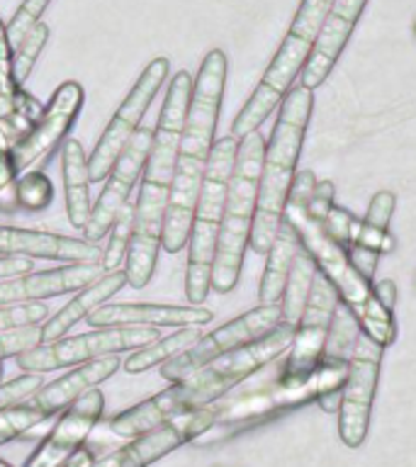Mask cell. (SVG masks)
Segmentation results:
<instances>
[{
	"instance_id": "1",
	"label": "cell",
	"mask_w": 416,
	"mask_h": 467,
	"mask_svg": "<svg viewBox=\"0 0 416 467\" xmlns=\"http://www.w3.org/2000/svg\"><path fill=\"white\" fill-rule=\"evenodd\" d=\"M292 336H295V327L280 321L273 331H268L258 341L246 343L241 348L214 358L212 363L190 372L188 378L168 382L166 389H161L149 400L139 401L122 414H117L108 423V429L120 438H134L146 431H153L161 423L171 421L178 414L210 407L232 392L234 387L254 378L255 372H261L283 353H287Z\"/></svg>"
},
{
	"instance_id": "2",
	"label": "cell",
	"mask_w": 416,
	"mask_h": 467,
	"mask_svg": "<svg viewBox=\"0 0 416 467\" xmlns=\"http://www.w3.org/2000/svg\"><path fill=\"white\" fill-rule=\"evenodd\" d=\"M226 88V54L212 49L200 64L192 83L188 119L182 130L178 156H175L173 181L168 185L166 219H163V251L181 254L188 246L190 226L195 214L197 192L203 182L204 168L210 163L214 134H217L219 112Z\"/></svg>"
},
{
	"instance_id": "3",
	"label": "cell",
	"mask_w": 416,
	"mask_h": 467,
	"mask_svg": "<svg viewBox=\"0 0 416 467\" xmlns=\"http://www.w3.org/2000/svg\"><path fill=\"white\" fill-rule=\"evenodd\" d=\"M314 182H317V178H314L312 171H297L295 181H292L287 202H285L283 219L297 232L305 251L312 255L317 270L331 283L338 299L356 314L363 334H368L372 341L387 348L397 338L392 312H387L385 306L380 305L375 292H372V283L358 273L356 265L350 263L348 251L338 246L324 232V226L309 214L307 202H309V195H312Z\"/></svg>"
},
{
	"instance_id": "4",
	"label": "cell",
	"mask_w": 416,
	"mask_h": 467,
	"mask_svg": "<svg viewBox=\"0 0 416 467\" xmlns=\"http://www.w3.org/2000/svg\"><path fill=\"white\" fill-rule=\"evenodd\" d=\"M312 108L314 95L309 88L299 86V83L290 88V93L280 102V112H277V122L273 127L270 141H265L254 226H251V239H248V248L258 255L268 254L277 226L283 222L285 202L290 195L292 181L297 175V161L302 146H305Z\"/></svg>"
},
{
	"instance_id": "5",
	"label": "cell",
	"mask_w": 416,
	"mask_h": 467,
	"mask_svg": "<svg viewBox=\"0 0 416 467\" xmlns=\"http://www.w3.org/2000/svg\"><path fill=\"white\" fill-rule=\"evenodd\" d=\"M346 372H348V363H321L317 370H312L305 378H280L277 375L276 379H270L261 387L226 394V397L212 404L214 407V421L192 443L200 445V448L214 445L219 441L232 438L234 433H241V431L251 429V426L268 421V419L283 414V411L321 400V397L341 389Z\"/></svg>"
},
{
	"instance_id": "6",
	"label": "cell",
	"mask_w": 416,
	"mask_h": 467,
	"mask_svg": "<svg viewBox=\"0 0 416 467\" xmlns=\"http://www.w3.org/2000/svg\"><path fill=\"white\" fill-rule=\"evenodd\" d=\"M263 153H265V139L258 131L241 139L236 149V163H234L229 190H226L217 254L212 265V292L217 295L232 292L239 283L244 255L251 239V226H254Z\"/></svg>"
},
{
	"instance_id": "7",
	"label": "cell",
	"mask_w": 416,
	"mask_h": 467,
	"mask_svg": "<svg viewBox=\"0 0 416 467\" xmlns=\"http://www.w3.org/2000/svg\"><path fill=\"white\" fill-rule=\"evenodd\" d=\"M236 149H239V139H234L232 134L217 139L200 182L188 236V268H185V297L190 305H204V299L212 292V265L217 254L226 190L236 163Z\"/></svg>"
},
{
	"instance_id": "8",
	"label": "cell",
	"mask_w": 416,
	"mask_h": 467,
	"mask_svg": "<svg viewBox=\"0 0 416 467\" xmlns=\"http://www.w3.org/2000/svg\"><path fill=\"white\" fill-rule=\"evenodd\" d=\"M331 3L334 0H302L280 49L263 73L261 83L255 86L239 115L234 117L232 131H229L234 139L241 141L248 134L261 130V124L273 115V109L283 102L285 95L290 93L292 83L299 78L302 66L312 54Z\"/></svg>"
},
{
	"instance_id": "9",
	"label": "cell",
	"mask_w": 416,
	"mask_h": 467,
	"mask_svg": "<svg viewBox=\"0 0 416 467\" xmlns=\"http://www.w3.org/2000/svg\"><path fill=\"white\" fill-rule=\"evenodd\" d=\"M159 338L151 327H105L78 336H61L57 341L39 343L35 348L15 356V365L25 372H51L90 363L105 356H120L137 350Z\"/></svg>"
},
{
	"instance_id": "10",
	"label": "cell",
	"mask_w": 416,
	"mask_h": 467,
	"mask_svg": "<svg viewBox=\"0 0 416 467\" xmlns=\"http://www.w3.org/2000/svg\"><path fill=\"white\" fill-rule=\"evenodd\" d=\"M168 71H171V64H168V58L163 57L151 58V61L146 64V68L141 71L137 83L131 86V90L127 93L122 105L117 108V112L112 115V119H109V124L105 127V131H102V137L95 141L93 151L88 156L90 182L105 181V178H108V173L112 171L117 159H120V153L127 149L131 137H134L139 131V127H141V119H144L146 109L151 108L153 98L159 95L163 80L168 78Z\"/></svg>"
},
{
	"instance_id": "11",
	"label": "cell",
	"mask_w": 416,
	"mask_h": 467,
	"mask_svg": "<svg viewBox=\"0 0 416 467\" xmlns=\"http://www.w3.org/2000/svg\"><path fill=\"white\" fill-rule=\"evenodd\" d=\"M283 321V306L280 305H258L251 312H244L236 319L226 321L210 334L200 336L188 350L181 356L161 365V378L166 382H178L188 378L197 368L212 363L214 358L224 356L229 350H236L246 343H254L258 338L273 331Z\"/></svg>"
},
{
	"instance_id": "12",
	"label": "cell",
	"mask_w": 416,
	"mask_h": 467,
	"mask_svg": "<svg viewBox=\"0 0 416 467\" xmlns=\"http://www.w3.org/2000/svg\"><path fill=\"white\" fill-rule=\"evenodd\" d=\"M382 346L360 331L348 358V372L338 401V436L348 448H360L370 429L372 401L382 368Z\"/></svg>"
},
{
	"instance_id": "13",
	"label": "cell",
	"mask_w": 416,
	"mask_h": 467,
	"mask_svg": "<svg viewBox=\"0 0 416 467\" xmlns=\"http://www.w3.org/2000/svg\"><path fill=\"white\" fill-rule=\"evenodd\" d=\"M83 102H86V90L76 80H66L51 93L49 102L44 105L35 124L10 151L17 175L35 163L49 159L51 153L64 144L68 139V131L78 119Z\"/></svg>"
},
{
	"instance_id": "14",
	"label": "cell",
	"mask_w": 416,
	"mask_h": 467,
	"mask_svg": "<svg viewBox=\"0 0 416 467\" xmlns=\"http://www.w3.org/2000/svg\"><path fill=\"white\" fill-rule=\"evenodd\" d=\"M153 144V130L139 127V131L131 137L120 159L112 166V171L105 178V188L98 195V202L90 207V217H88L86 226L80 229L83 239L98 241L105 239L109 232V226L115 222V217L122 212V207L131 200V192L137 188V182L144 178L146 161L151 153Z\"/></svg>"
},
{
	"instance_id": "15",
	"label": "cell",
	"mask_w": 416,
	"mask_h": 467,
	"mask_svg": "<svg viewBox=\"0 0 416 467\" xmlns=\"http://www.w3.org/2000/svg\"><path fill=\"white\" fill-rule=\"evenodd\" d=\"M168 188L159 182L141 181L137 195V214H134V229H131L130 248L124 255L122 270L127 275V285L134 290H141L151 283L156 265H159V251L163 248V219H166Z\"/></svg>"
},
{
	"instance_id": "16",
	"label": "cell",
	"mask_w": 416,
	"mask_h": 467,
	"mask_svg": "<svg viewBox=\"0 0 416 467\" xmlns=\"http://www.w3.org/2000/svg\"><path fill=\"white\" fill-rule=\"evenodd\" d=\"M214 421V407H203L178 414L171 421L161 423L153 431H146L141 436L130 438V443L108 452L105 458L95 460L93 467H149L156 460L166 458L168 452L192 443Z\"/></svg>"
},
{
	"instance_id": "17",
	"label": "cell",
	"mask_w": 416,
	"mask_h": 467,
	"mask_svg": "<svg viewBox=\"0 0 416 467\" xmlns=\"http://www.w3.org/2000/svg\"><path fill=\"white\" fill-rule=\"evenodd\" d=\"M336 302H338V295L327 277L317 270L312 292L307 297L302 317L295 324V336H292L290 348H287V360L283 363L280 378H305L319 368Z\"/></svg>"
},
{
	"instance_id": "18",
	"label": "cell",
	"mask_w": 416,
	"mask_h": 467,
	"mask_svg": "<svg viewBox=\"0 0 416 467\" xmlns=\"http://www.w3.org/2000/svg\"><path fill=\"white\" fill-rule=\"evenodd\" d=\"M192 83L195 78L188 71H178L168 83L166 98L161 105L159 122L153 130V144L149 161H146L144 178L141 181L159 182V185H171L175 171V156L181 146L185 119H188L190 98H192Z\"/></svg>"
},
{
	"instance_id": "19",
	"label": "cell",
	"mask_w": 416,
	"mask_h": 467,
	"mask_svg": "<svg viewBox=\"0 0 416 467\" xmlns=\"http://www.w3.org/2000/svg\"><path fill=\"white\" fill-rule=\"evenodd\" d=\"M102 411L105 397L95 387L57 416V423L51 426L42 443L36 445L25 467H64L86 445L93 429H98Z\"/></svg>"
},
{
	"instance_id": "20",
	"label": "cell",
	"mask_w": 416,
	"mask_h": 467,
	"mask_svg": "<svg viewBox=\"0 0 416 467\" xmlns=\"http://www.w3.org/2000/svg\"><path fill=\"white\" fill-rule=\"evenodd\" d=\"M100 261L66 263L49 270H29L22 275L0 280V306L25 305V302H44V299L71 295L95 283L102 275Z\"/></svg>"
},
{
	"instance_id": "21",
	"label": "cell",
	"mask_w": 416,
	"mask_h": 467,
	"mask_svg": "<svg viewBox=\"0 0 416 467\" xmlns=\"http://www.w3.org/2000/svg\"><path fill=\"white\" fill-rule=\"evenodd\" d=\"M365 5H368V0H334L331 3L312 54L307 58V64L302 66L299 86L314 90L328 78V73L334 71L336 61L341 57V51L346 49Z\"/></svg>"
},
{
	"instance_id": "22",
	"label": "cell",
	"mask_w": 416,
	"mask_h": 467,
	"mask_svg": "<svg viewBox=\"0 0 416 467\" xmlns=\"http://www.w3.org/2000/svg\"><path fill=\"white\" fill-rule=\"evenodd\" d=\"M214 319V312L203 305H149V302H105L86 317L93 328L105 327H204Z\"/></svg>"
},
{
	"instance_id": "23",
	"label": "cell",
	"mask_w": 416,
	"mask_h": 467,
	"mask_svg": "<svg viewBox=\"0 0 416 467\" xmlns=\"http://www.w3.org/2000/svg\"><path fill=\"white\" fill-rule=\"evenodd\" d=\"M0 255H25L42 261L88 263L100 261L102 246L95 241L64 236V234L20 229V226H0Z\"/></svg>"
},
{
	"instance_id": "24",
	"label": "cell",
	"mask_w": 416,
	"mask_h": 467,
	"mask_svg": "<svg viewBox=\"0 0 416 467\" xmlns=\"http://www.w3.org/2000/svg\"><path fill=\"white\" fill-rule=\"evenodd\" d=\"M122 368V358L120 356H105L90 363L73 365V370L57 378L49 385H42L36 389L29 401L42 411L47 419H54L61 411L71 407L73 401H78L83 394H88L95 387H100L105 379H109L117 370Z\"/></svg>"
},
{
	"instance_id": "25",
	"label": "cell",
	"mask_w": 416,
	"mask_h": 467,
	"mask_svg": "<svg viewBox=\"0 0 416 467\" xmlns=\"http://www.w3.org/2000/svg\"><path fill=\"white\" fill-rule=\"evenodd\" d=\"M397 197L390 190H380L378 195L370 200V207L360 219L358 234L353 244L348 246V258L356 265L358 273L370 280L378 268L380 255L387 254L392 248V236H390V222H392Z\"/></svg>"
},
{
	"instance_id": "26",
	"label": "cell",
	"mask_w": 416,
	"mask_h": 467,
	"mask_svg": "<svg viewBox=\"0 0 416 467\" xmlns=\"http://www.w3.org/2000/svg\"><path fill=\"white\" fill-rule=\"evenodd\" d=\"M124 285H127V275L120 268L112 270V273H102L95 283L86 285L83 290L73 292L71 302H66L58 312L49 314V319L39 327V331H42V343L57 341V338L68 334L78 321L86 319L88 314L95 312L98 306H102L105 302L115 297Z\"/></svg>"
},
{
	"instance_id": "27",
	"label": "cell",
	"mask_w": 416,
	"mask_h": 467,
	"mask_svg": "<svg viewBox=\"0 0 416 467\" xmlns=\"http://www.w3.org/2000/svg\"><path fill=\"white\" fill-rule=\"evenodd\" d=\"M61 178H64L66 214L73 229H83L90 217V173L88 153L78 139H66L61 144Z\"/></svg>"
},
{
	"instance_id": "28",
	"label": "cell",
	"mask_w": 416,
	"mask_h": 467,
	"mask_svg": "<svg viewBox=\"0 0 416 467\" xmlns=\"http://www.w3.org/2000/svg\"><path fill=\"white\" fill-rule=\"evenodd\" d=\"M299 248H302V241H299L297 232L283 219L280 226H277L276 239H273L268 254H265V270H263L261 287H258L261 305H280L292 261L299 254Z\"/></svg>"
},
{
	"instance_id": "29",
	"label": "cell",
	"mask_w": 416,
	"mask_h": 467,
	"mask_svg": "<svg viewBox=\"0 0 416 467\" xmlns=\"http://www.w3.org/2000/svg\"><path fill=\"white\" fill-rule=\"evenodd\" d=\"M203 336L200 327H185L178 328L175 334L166 336V338H156V341L146 343L141 348H137L127 360L122 363L124 372L130 375H139V372L151 370L159 365L173 360L175 356H181L182 350H188L192 343Z\"/></svg>"
},
{
	"instance_id": "30",
	"label": "cell",
	"mask_w": 416,
	"mask_h": 467,
	"mask_svg": "<svg viewBox=\"0 0 416 467\" xmlns=\"http://www.w3.org/2000/svg\"><path fill=\"white\" fill-rule=\"evenodd\" d=\"M314 275H317V265H314L312 255L307 254L305 246L299 248V254L295 255L292 261L290 275H287V285H285L283 299H280V306H283V324H290L295 327L297 319L302 317V309L307 305V297L312 292Z\"/></svg>"
},
{
	"instance_id": "31",
	"label": "cell",
	"mask_w": 416,
	"mask_h": 467,
	"mask_svg": "<svg viewBox=\"0 0 416 467\" xmlns=\"http://www.w3.org/2000/svg\"><path fill=\"white\" fill-rule=\"evenodd\" d=\"M360 331H363V328L358 324L356 314L350 312L348 306L338 299V302H336L334 317H331V327H328L327 343H324V358H321V363H348V358L350 353H353V346H356Z\"/></svg>"
},
{
	"instance_id": "32",
	"label": "cell",
	"mask_w": 416,
	"mask_h": 467,
	"mask_svg": "<svg viewBox=\"0 0 416 467\" xmlns=\"http://www.w3.org/2000/svg\"><path fill=\"white\" fill-rule=\"evenodd\" d=\"M10 188H13V195L7 197L13 202V210L42 212L54 200V182L42 171H32V173H25L22 178H15L10 182Z\"/></svg>"
},
{
	"instance_id": "33",
	"label": "cell",
	"mask_w": 416,
	"mask_h": 467,
	"mask_svg": "<svg viewBox=\"0 0 416 467\" xmlns=\"http://www.w3.org/2000/svg\"><path fill=\"white\" fill-rule=\"evenodd\" d=\"M134 214H137V200L131 197L130 202L122 207V212L115 217L112 226H109L108 246L102 248L100 258L105 273H112V270L122 268L124 255H127V248H130L131 229H134Z\"/></svg>"
},
{
	"instance_id": "34",
	"label": "cell",
	"mask_w": 416,
	"mask_h": 467,
	"mask_svg": "<svg viewBox=\"0 0 416 467\" xmlns=\"http://www.w3.org/2000/svg\"><path fill=\"white\" fill-rule=\"evenodd\" d=\"M49 419L39 411L29 400L10 404V407L0 409V445L10 443L15 438L27 436L29 431L42 426Z\"/></svg>"
},
{
	"instance_id": "35",
	"label": "cell",
	"mask_w": 416,
	"mask_h": 467,
	"mask_svg": "<svg viewBox=\"0 0 416 467\" xmlns=\"http://www.w3.org/2000/svg\"><path fill=\"white\" fill-rule=\"evenodd\" d=\"M47 39H49V27L44 22H36L35 27L29 29L27 35L22 36V42L13 49V73L20 86H25L29 73L35 71L39 54L47 47Z\"/></svg>"
},
{
	"instance_id": "36",
	"label": "cell",
	"mask_w": 416,
	"mask_h": 467,
	"mask_svg": "<svg viewBox=\"0 0 416 467\" xmlns=\"http://www.w3.org/2000/svg\"><path fill=\"white\" fill-rule=\"evenodd\" d=\"M49 306L44 302H25V305L0 306V334L13 331V328L42 327L49 319Z\"/></svg>"
},
{
	"instance_id": "37",
	"label": "cell",
	"mask_w": 416,
	"mask_h": 467,
	"mask_svg": "<svg viewBox=\"0 0 416 467\" xmlns=\"http://www.w3.org/2000/svg\"><path fill=\"white\" fill-rule=\"evenodd\" d=\"M319 224L324 226V232H327L328 236L338 244V246H343L346 251H348V246L353 244V239H356L360 219L353 217L348 210H341V207L331 204L327 214L321 217Z\"/></svg>"
},
{
	"instance_id": "38",
	"label": "cell",
	"mask_w": 416,
	"mask_h": 467,
	"mask_svg": "<svg viewBox=\"0 0 416 467\" xmlns=\"http://www.w3.org/2000/svg\"><path fill=\"white\" fill-rule=\"evenodd\" d=\"M51 0H22V5L17 7V13L13 15V20L7 22V39H10V47H17L22 42V36L27 35L29 29L35 27L36 22H42L44 10L49 7Z\"/></svg>"
},
{
	"instance_id": "39",
	"label": "cell",
	"mask_w": 416,
	"mask_h": 467,
	"mask_svg": "<svg viewBox=\"0 0 416 467\" xmlns=\"http://www.w3.org/2000/svg\"><path fill=\"white\" fill-rule=\"evenodd\" d=\"M42 343V331L39 327H25L13 328V331H3L0 334V360L15 358L25 353V350L35 348Z\"/></svg>"
},
{
	"instance_id": "40",
	"label": "cell",
	"mask_w": 416,
	"mask_h": 467,
	"mask_svg": "<svg viewBox=\"0 0 416 467\" xmlns=\"http://www.w3.org/2000/svg\"><path fill=\"white\" fill-rule=\"evenodd\" d=\"M35 270V258H25V255H0V280L13 275H22Z\"/></svg>"
},
{
	"instance_id": "41",
	"label": "cell",
	"mask_w": 416,
	"mask_h": 467,
	"mask_svg": "<svg viewBox=\"0 0 416 467\" xmlns=\"http://www.w3.org/2000/svg\"><path fill=\"white\" fill-rule=\"evenodd\" d=\"M372 292L387 312H394V302H397V285L392 280H380V283L372 285Z\"/></svg>"
},
{
	"instance_id": "42",
	"label": "cell",
	"mask_w": 416,
	"mask_h": 467,
	"mask_svg": "<svg viewBox=\"0 0 416 467\" xmlns=\"http://www.w3.org/2000/svg\"><path fill=\"white\" fill-rule=\"evenodd\" d=\"M15 178H17V171H15L10 153H0V190H5Z\"/></svg>"
},
{
	"instance_id": "43",
	"label": "cell",
	"mask_w": 416,
	"mask_h": 467,
	"mask_svg": "<svg viewBox=\"0 0 416 467\" xmlns=\"http://www.w3.org/2000/svg\"><path fill=\"white\" fill-rule=\"evenodd\" d=\"M95 458H93V451H88V448H80L76 455H73L64 467H93Z\"/></svg>"
},
{
	"instance_id": "44",
	"label": "cell",
	"mask_w": 416,
	"mask_h": 467,
	"mask_svg": "<svg viewBox=\"0 0 416 467\" xmlns=\"http://www.w3.org/2000/svg\"><path fill=\"white\" fill-rule=\"evenodd\" d=\"M0 467H13L10 462H5V460H0Z\"/></svg>"
},
{
	"instance_id": "45",
	"label": "cell",
	"mask_w": 416,
	"mask_h": 467,
	"mask_svg": "<svg viewBox=\"0 0 416 467\" xmlns=\"http://www.w3.org/2000/svg\"><path fill=\"white\" fill-rule=\"evenodd\" d=\"M0 379H3V360H0Z\"/></svg>"
},
{
	"instance_id": "46",
	"label": "cell",
	"mask_w": 416,
	"mask_h": 467,
	"mask_svg": "<svg viewBox=\"0 0 416 467\" xmlns=\"http://www.w3.org/2000/svg\"><path fill=\"white\" fill-rule=\"evenodd\" d=\"M414 29H416V27H414Z\"/></svg>"
}]
</instances>
